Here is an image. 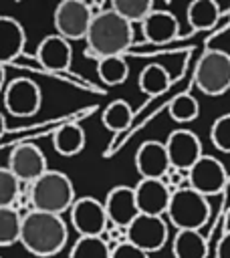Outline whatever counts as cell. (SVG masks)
Wrapping results in <instances>:
<instances>
[{"instance_id":"484cf974","label":"cell","mask_w":230,"mask_h":258,"mask_svg":"<svg viewBox=\"0 0 230 258\" xmlns=\"http://www.w3.org/2000/svg\"><path fill=\"white\" fill-rule=\"evenodd\" d=\"M22 220L24 216L18 214L14 208H0V244L12 246L22 238Z\"/></svg>"},{"instance_id":"30bf717a","label":"cell","mask_w":230,"mask_h":258,"mask_svg":"<svg viewBox=\"0 0 230 258\" xmlns=\"http://www.w3.org/2000/svg\"><path fill=\"white\" fill-rule=\"evenodd\" d=\"M228 181V171L214 155H202L188 171V185L202 196H216Z\"/></svg>"},{"instance_id":"f546056e","label":"cell","mask_w":230,"mask_h":258,"mask_svg":"<svg viewBox=\"0 0 230 258\" xmlns=\"http://www.w3.org/2000/svg\"><path fill=\"white\" fill-rule=\"evenodd\" d=\"M210 139L216 149L230 153V113L220 115L210 127Z\"/></svg>"},{"instance_id":"6da1fadb","label":"cell","mask_w":230,"mask_h":258,"mask_svg":"<svg viewBox=\"0 0 230 258\" xmlns=\"http://www.w3.org/2000/svg\"><path fill=\"white\" fill-rule=\"evenodd\" d=\"M87 56L97 60L107 56H123V52L133 42V24L117 14L111 6L99 10L93 16L89 34H87Z\"/></svg>"},{"instance_id":"83f0119b","label":"cell","mask_w":230,"mask_h":258,"mask_svg":"<svg viewBox=\"0 0 230 258\" xmlns=\"http://www.w3.org/2000/svg\"><path fill=\"white\" fill-rule=\"evenodd\" d=\"M200 115V103L196 101V97L182 93L176 95L169 103V117L176 123H190Z\"/></svg>"},{"instance_id":"8992f818","label":"cell","mask_w":230,"mask_h":258,"mask_svg":"<svg viewBox=\"0 0 230 258\" xmlns=\"http://www.w3.org/2000/svg\"><path fill=\"white\" fill-rule=\"evenodd\" d=\"M93 8L89 2L83 0H63L56 4L52 14V24L56 34L71 40L87 38L91 22H93Z\"/></svg>"},{"instance_id":"f1b7e54d","label":"cell","mask_w":230,"mask_h":258,"mask_svg":"<svg viewBox=\"0 0 230 258\" xmlns=\"http://www.w3.org/2000/svg\"><path fill=\"white\" fill-rule=\"evenodd\" d=\"M20 179L8 169H0V208H14V202L20 196Z\"/></svg>"},{"instance_id":"5bb4252c","label":"cell","mask_w":230,"mask_h":258,"mask_svg":"<svg viewBox=\"0 0 230 258\" xmlns=\"http://www.w3.org/2000/svg\"><path fill=\"white\" fill-rule=\"evenodd\" d=\"M135 169L141 179H161L169 173L171 161L165 149V143L149 139L143 141L135 151Z\"/></svg>"},{"instance_id":"5b68a950","label":"cell","mask_w":230,"mask_h":258,"mask_svg":"<svg viewBox=\"0 0 230 258\" xmlns=\"http://www.w3.org/2000/svg\"><path fill=\"white\" fill-rule=\"evenodd\" d=\"M196 87L208 95L218 97L230 89V54L224 50H206L194 71Z\"/></svg>"},{"instance_id":"8fae6325","label":"cell","mask_w":230,"mask_h":258,"mask_svg":"<svg viewBox=\"0 0 230 258\" xmlns=\"http://www.w3.org/2000/svg\"><path fill=\"white\" fill-rule=\"evenodd\" d=\"M20 181L24 183H34L38 177H42L48 167H46V157L42 149H38L32 143H18L10 155H8V165H6Z\"/></svg>"},{"instance_id":"603a6c76","label":"cell","mask_w":230,"mask_h":258,"mask_svg":"<svg viewBox=\"0 0 230 258\" xmlns=\"http://www.w3.org/2000/svg\"><path fill=\"white\" fill-rule=\"evenodd\" d=\"M101 121H103V125H105L107 129H111V131H123V129H127V127L131 125V121H133V109L129 107L127 101L115 99V101H111V103L103 109Z\"/></svg>"},{"instance_id":"1f68e13d","label":"cell","mask_w":230,"mask_h":258,"mask_svg":"<svg viewBox=\"0 0 230 258\" xmlns=\"http://www.w3.org/2000/svg\"><path fill=\"white\" fill-rule=\"evenodd\" d=\"M216 258H230V232H226V234L222 236V240L218 242Z\"/></svg>"},{"instance_id":"4fadbf2b","label":"cell","mask_w":230,"mask_h":258,"mask_svg":"<svg viewBox=\"0 0 230 258\" xmlns=\"http://www.w3.org/2000/svg\"><path fill=\"white\" fill-rule=\"evenodd\" d=\"M105 210L111 222V228L127 230L131 222L141 214L135 200V187L131 185H115L109 189L105 198Z\"/></svg>"},{"instance_id":"d6986e66","label":"cell","mask_w":230,"mask_h":258,"mask_svg":"<svg viewBox=\"0 0 230 258\" xmlns=\"http://www.w3.org/2000/svg\"><path fill=\"white\" fill-rule=\"evenodd\" d=\"M186 18L194 32L212 30L220 20V6L214 0H194L186 8Z\"/></svg>"},{"instance_id":"44dd1931","label":"cell","mask_w":230,"mask_h":258,"mask_svg":"<svg viewBox=\"0 0 230 258\" xmlns=\"http://www.w3.org/2000/svg\"><path fill=\"white\" fill-rule=\"evenodd\" d=\"M171 250L176 258H204L208 246L200 230H178L171 240Z\"/></svg>"},{"instance_id":"4dcf8cb0","label":"cell","mask_w":230,"mask_h":258,"mask_svg":"<svg viewBox=\"0 0 230 258\" xmlns=\"http://www.w3.org/2000/svg\"><path fill=\"white\" fill-rule=\"evenodd\" d=\"M111 258H149V254L129 242H119L111 248Z\"/></svg>"},{"instance_id":"2e32d148","label":"cell","mask_w":230,"mask_h":258,"mask_svg":"<svg viewBox=\"0 0 230 258\" xmlns=\"http://www.w3.org/2000/svg\"><path fill=\"white\" fill-rule=\"evenodd\" d=\"M36 60L46 71H52V73L67 71L71 60H73L71 42L56 32L44 36L36 46Z\"/></svg>"},{"instance_id":"e0dca14e","label":"cell","mask_w":230,"mask_h":258,"mask_svg":"<svg viewBox=\"0 0 230 258\" xmlns=\"http://www.w3.org/2000/svg\"><path fill=\"white\" fill-rule=\"evenodd\" d=\"M145 40L151 44H167L174 38H178L180 24L178 18L167 10H153L141 24Z\"/></svg>"},{"instance_id":"ac0fdd59","label":"cell","mask_w":230,"mask_h":258,"mask_svg":"<svg viewBox=\"0 0 230 258\" xmlns=\"http://www.w3.org/2000/svg\"><path fill=\"white\" fill-rule=\"evenodd\" d=\"M26 44V32L22 24L12 16L0 18V62L8 64L12 62Z\"/></svg>"},{"instance_id":"ba28073f","label":"cell","mask_w":230,"mask_h":258,"mask_svg":"<svg viewBox=\"0 0 230 258\" xmlns=\"http://www.w3.org/2000/svg\"><path fill=\"white\" fill-rule=\"evenodd\" d=\"M4 109L14 117H32L38 113L42 105V91L40 87L26 79L16 77L4 87Z\"/></svg>"},{"instance_id":"ffe728a7","label":"cell","mask_w":230,"mask_h":258,"mask_svg":"<svg viewBox=\"0 0 230 258\" xmlns=\"http://www.w3.org/2000/svg\"><path fill=\"white\" fill-rule=\"evenodd\" d=\"M52 147L63 157H73L85 147V131L79 123H65L52 133Z\"/></svg>"},{"instance_id":"7c38bea8","label":"cell","mask_w":230,"mask_h":258,"mask_svg":"<svg viewBox=\"0 0 230 258\" xmlns=\"http://www.w3.org/2000/svg\"><path fill=\"white\" fill-rule=\"evenodd\" d=\"M165 149H167L171 167L182 169L186 173L204 155L202 143H200L198 135L194 131H190V129H176V131H171L167 135V139H165Z\"/></svg>"},{"instance_id":"d6a6232c","label":"cell","mask_w":230,"mask_h":258,"mask_svg":"<svg viewBox=\"0 0 230 258\" xmlns=\"http://www.w3.org/2000/svg\"><path fill=\"white\" fill-rule=\"evenodd\" d=\"M228 16H230V8H228Z\"/></svg>"},{"instance_id":"3957f363","label":"cell","mask_w":230,"mask_h":258,"mask_svg":"<svg viewBox=\"0 0 230 258\" xmlns=\"http://www.w3.org/2000/svg\"><path fill=\"white\" fill-rule=\"evenodd\" d=\"M75 202V185L71 177L63 171L48 169L30 185V206L36 212L61 216L67 210L71 212Z\"/></svg>"},{"instance_id":"7a4b0ae2","label":"cell","mask_w":230,"mask_h":258,"mask_svg":"<svg viewBox=\"0 0 230 258\" xmlns=\"http://www.w3.org/2000/svg\"><path fill=\"white\" fill-rule=\"evenodd\" d=\"M67 238H69V230L63 216L36 212V210L24 214L20 244L26 248V252L40 258L54 256L65 248Z\"/></svg>"},{"instance_id":"7402d4cb","label":"cell","mask_w":230,"mask_h":258,"mask_svg":"<svg viewBox=\"0 0 230 258\" xmlns=\"http://www.w3.org/2000/svg\"><path fill=\"white\" fill-rule=\"evenodd\" d=\"M171 85V77L167 73L165 67L161 64H145L143 71L139 73V79H137V87L143 95H149V97H157V95H163Z\"/></svg>"},{"instance_id":"4316f807","label":"cell","mask_w":230,"mask_h":258,"mask_svg":"<svg viewBox=\"0 0 230 258\" xmlns=\"http://www.w3.org/2000/svg\"><path fill=\"white\" fill-rule=\"evenodd\" d=\"M111 8L131 24H143V20L155 10L151 0H113Z\"/></svg>"},{"instance_id":"cb8c5ba5","label":"cell","mask_w":230,"mask_h":258,"mask_svg":"<svg viewBox=\"0 0 230 258\" xmlns=\"http://www.w3.org/2000/svg\"><path fill=\"white\" fill-rule=\"evenodd\" d=\"M69 258H111V248L103 236H79Z\"/></svg>"},{"instance_id":"52a82bcc","label":"cell","mask_w":230,"mask_h":258,"mask_svg":"<svg viewBox=\"0 0 230 258\" xmlns=\"http://www.w3.org/2000/svg\"><path fill=\"white\" fill-rule=\"evenodd\" d=\"M125 236H127L129 244L151 254V252H159L165 246V242L169 238V228L161 216L139 214L131 222V226L125 230Z\"/></svg>"},{"instance_id":"9c48e42d","label":"cell","mask_w":230,"mask_h":258,"mask_svg":"<svg viewBox=\"0 0 230 258\" xmlns=\"http://www.w3.org/2000/svg\"><path fill=\"white\" fill-rule=\"evenodd\" d=\"M71 224L79 236H103V232L111 228L105 202L95 198H77L71 208Z\"/></svg>"},{"instance_id":"277c9868","label":"cell","mask_w":230,"mask_h":258,"mask_svg":"<svg viewBox=\"0 0 230 258\" xmlns=\"http://www.w3.org/2000/svg\"><path fill=\"white\" fill-rule=\"evenodd\" d=\"M165 216L176 230H200L210 218L208 198L198 194L190 185L178 187L171 194Z\"/></svg>"},{"instance_id":"d4e9b609","label":"cell","mask_w":230,"mask_h":258,"mask_svg":"<svg viewBox=\"0 0 230 258\" xmlns=\"http://www.w3.org/2000/svg\"><path fill=\"white\" fill-rule=\"evenodd\" d=\"M97 75L105 85H121L129 77V64L125 56H107L97 60Z\"/></svg>"},{"instance_id":"9a60e30c","label":"cell","mask_w":230,"mask_h":258,"mask_svg":"<svg viewBox=\"0 0 230 258\" xmlns=\"http://www.w3.org/2000/svg\"><path fill=\"white\" fill-rule=\"evenodd\" d=\"M135 187V200L141 214L147 216H163L167 214L171 202V189L163 179H139Z\"/></svg>"}]
</instances>
